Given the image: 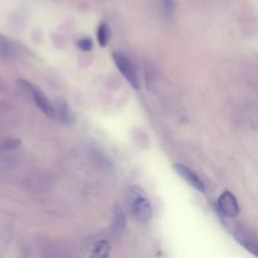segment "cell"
Returning <instances> with one entry per match:
<instances>
[{
  "label": "cell",
  "mask_w": 258,
  "mask_h": 258,
  "mask_svg": "<svg viewBox=\"0 0 258 258\" xmlns=\"http://www.w3.org/2000/svg\"><path fill=\"white\" fill-rule=\"evenodd\" d=\"M19 83L30 93V95L32 96V99H33L34 103L36 104V106L46 116H49V117L54 116L53 105L50 103V101L46 98V96L43 94V92L39 88H37L36 86H34L33 84L29 83L26 80H19Z\"/></svg>",
  "instance_id": "3"
},
{
  "label": "cell",
  "mask_w": 258,
  "mask_h": 258,
  "mask_svg": "<svg viewBox=\"0 0 258 258\" xmlns=\"http://www.w3.org/2000/svg\"><path fill=\"white\" fill-rule=\"evenodd\" d=\"M216 209L227 217L235 218L239 214V205L236 197L229 190L224 191L218 199Z\"/></svg>",
  "instance_id": "4"
},
{
  "label": "cell",
  "mask_w": 258,
  "mask_h": 258,
  "mask_svg": "<svg viewBox=\"0 0 258 258\" xmlns=\"http://www.w3.org/2000/svg\"><path fill=\"white\" fill-rule=\"evenodd\" d=\"M111 31L106 23H101L97 30V39L101 47H105L110 39Z\"/></svg>",
  "instance_id": "9"
},
{
  "label": "cell",
  "mask_w": 258,
  "mask_h": 258,
  "mask_svg": "<svg viewBox=\"0 0 258 258\" xmlns=\"http://www.w3.org/2000/svg\"><path fill=\"white\" fill-rule=\"evenodd\" d=\"M78 47L83 50V51H89L92 49L93 47V41L91 38L89 37H85V38H82L78 41Z\"/></svg>",
  "instance_id": "11"
},
{
  "label": "cell",
  "mask_w": 258,
  "mask_h": 258,
  "mask_svg": "<svg viewBox=\"0 0 258 258\" xmlns=\"http://www.w3.org/2000/svg\"><path fill=\"white\" fill-rule=\"evenodd\" d=\"M113 231L116 234H120L123 232V230L125 229L126 226V216L125 213L123 211V209L121 208V206L119 205L118 202H116L113 206Z\"/></svg>",
  "instance_id": "8"
},
{
  "label": "cell",
  "mask_w": 258,
  "mask_h": 258,
  "mask_svg": "<svg viewBox=\"0 0 258 258\" xmlns=\"http://www.w3.org/2000/svg\"><path fill=\"white\" fill-rule=\"evenodd\" d=\"M109 251H110V246L109 244L107 243V241H104V240H101V241H98L93 249H92V256L94 257H107L109 255Z\"/></svg>",
  "instance_id": "10"
},
{
  "label": "cell",
  "mask_w": 258,
  "mask_h": 258,
  "mask_svg": "<svg viewBox=\"0 0 258 258\" xmlns=\"http://www.w3.org/2000/svg\"><path fill=\"white\" fill-rule=\"evenodd\" d=\"M128 202L133 217L145 224L152 217V207L146 192L137 185H132L128 191Z\"/></svg>",
  "instance_id": "1"
},
{
  "label": "cell",
  "mask_w": 258,
  "mask_h": 258,
  "mask_svg": "<svg viewBox=\"0 0 258 258\" xmlns=\"http://www.w3.org/2000/svg\"><path fill=\"white\" fill-rule=\"evenodd\" d=\"M164 9L167 14H172L174 11V3L172 0H162Z\"/></svg>",
  "instance_id": "12"
},
{
  "label": "cell",
  "mask_w": 258,
  "mask_h": 258,
  "mask_svg": "<svg viewBox=\"0 0 258 258\" xmlns=\"http://www.w3.org/2000/svg\"><path fill=\"white\" fill-rule=\"evenodd\" d=\"M54 105V115L57 116V118L60 120L62 124L72 125L76 122V114L70 108L67 101H64L63 99H58L55 101Z\"/></svg>",
  "instance_id": "7"
},
{
  "label": "cell",
  "mask_w": 258,
  "mask_h": 258,
  "mask_svg": "<svg viewBox=\"0 0 258 258\" xmlns=\"http://www.w3.org/2000/svg\"><path fill=\"white\" fill-rule=\"evenodd\" d=\"M173 169L191 187L196 188L197 190H199L201 192L206 191V185H205L204 181L189 167H187L186 165H184L182 163H174L173 164Z\"/></svg>",
  "instance_id": "5"
},
{
  "label": "cell",
  "mask_w": 258,
  "mask_h": 258,
  "mask_svg": "<svg viewBox=\"0 0 258 258\" xmlns=\"http://www.w3.org/2000/svg\"><path fill=\"white\" fill-rule=\"evenodd\" d=\"M233 236L239 244L246 248L253 255H257V240L256 237L245 227H237L233 231Z\"/></svg>",
  "instance_id": "6"
},
{
  "label": "cell",
  "mask_w": 258,
  "mask_h": 258,
  "mask_svg": "<svg viewBox=\"0 0 258 258\" xmlns=\"http://www.w3.org/2000/svg\"><path fill=\"white\" fill-rule=\"evenodd\" d=\"M112 57L119 72L123 75V77L130 84V86L133 89L138 90L140 87L139 80H138L135 66L132 62V60L122 52H114L112 54Z\"/></svg>",
  "instance_id": "2"
}]
</instances>
